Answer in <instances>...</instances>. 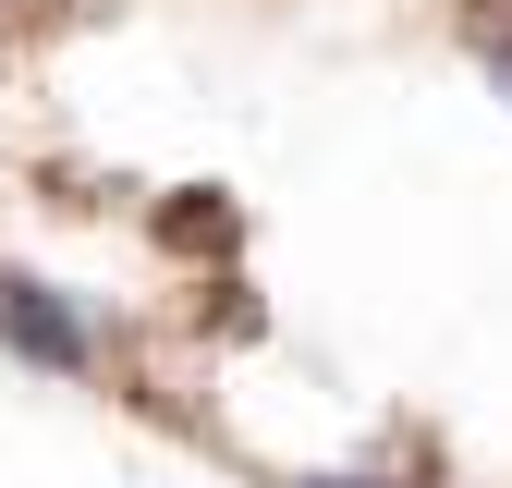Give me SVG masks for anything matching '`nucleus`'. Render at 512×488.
<instances>
[{
    "label": "nucleus",
    "mask_w": 512,
    "mask_h": 488,
    "mask_svg": "<svg viewBox=\"0 0 512 488\" xmlns=\"http://www.w3.org/2000/svg\"><path fill=\"white\" fill-rule=\"evenodd\" d=\"M0 342H13L25 366H61V379L86 366V318H74V305H49L37 281H0Z\"/></svg>",
    "instance_id": "1"
},
{
    "label": "nucleus",
    "mask_w": 512,
    "mask_h": 488,
    "mask_svg": "<svg viewBox=\"0 0 512 488\" xmlns=\"http://www.w3.org/2000/svg\"><path fill=\"white\" fill-rule=\"evenodd\" d=\"M488 74H500V86H512V37H488Z\"/></svg>",
    "instance_id": "2"
},
{
    "label": "nucleus",
    "mask_w": 512,
    "mask_h": 488,
    "mask_svg": "<svg viewBox=\"0 0 512 488\" xmlns=\"http://www.w3.org/2000/svg\"><path fill=\"white\" fill-rule=\"evenodd\" d=\"M305 488H366V476H305Z\"/></svg>",
    "instance_id": "3"
},
{
    "label": "nucleus",
    "mask_w": 512,
    "mask_h": 488,
    "mask_svg": "<svg viewBox=\"0 0 512 488\" xmlns=\"http://www.w3.org/2000/svg\"><path fill=\"white\" fill-rule=\"evenodd\" d=\"M0 13H13V0H0Z\"/></svg>",
    "instance_id": "4"
}]
</instances>
